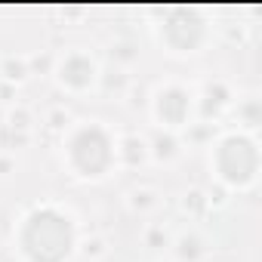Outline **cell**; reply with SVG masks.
Listing matches in <instances>:
<instances>
[{"label": "cell", "instance_id": "2", "mask_svg": "<svg viewBox=\"0 0 262 262\" xmlns=\"http://www.w3.org/2000/svg\"><path fill=\"white\" fill-rule=\"evenodd\" d=\"M68 161L77 170V176L99 179L114 164V145H111L105 129L83 126V129H77V133L71 136V142H68Z\"/></svg>", "mask_w": 262, "mask_h": 262}, {"label": "cell", "instance_id": "8", "mask_svg": "<svg viewBox=\"0 0 262 262\" xmlns=\"http://www.w3.org/2000/svg\"><path fill=\"white\" fill-rule=\"evenodd\" d=\"M155 148H158L155 155H158L161 161H164V158H173V155H176V139H173V136H158Z\"/></svg>", "mask_w": 262, "mask_h": 262}, {"label": "cell", "instance_id": "7", "mask_svg": "<svg viewBox=\"0 0 262 262\" xmlns=\"http://www.w3.org/2000/svg\"><path fill=\"white\" fill-rule=\"evenodd\" d=\"M0 71H4V77L7 80H25V74H28V62L25 59H4V65H0Z\"/></svg>", "mask_w": 262, "mask_h": 262}, {"label": "cell", "instance_id": "6", "mask_svg": "<svg viewBox=\"0 0 262 262\" xmlns=\"http://www.w3.org/2000/svg\"><path fill=\"white\" fill-rule=\"evenodd\" d=\"M59 80L71 90H86L96 80V62L86 53H68L59 65Z\"/></svg>", "mask_w": 262, "mask_h": 262}, {"label": "cell", "instance_id": "5", "mask_svg": "<svg viewBox=\"0 0 262 262\" xmlns=\"http://www.w3.org/2000/svg\"><path fill=\"white\" fill-rule=\"evenodd\" d=\"M155 111L167 126H182L191 114V93H185L182 86H164L155 99Z\"/></svg>", "mask_w": 262, "mask_h": 262}, {"label": "cell", "instance_id": "1", "mask_svg": "<svg viewBox=\"0 0 262 262\" xmlns=\"http://www.w3.org/2000/svg\"><path fill=\"white\" fill-rule=\"evenodd\" d=\"M19 241L31 262H65L74 247V222L56 207H40L25 219Z\"/></svg>", "mask_w": 262, "mask_h": 262}, {"label": "cell", "instance_id": "9", "mask_svg": "<svg viewBox=\"0 0 262 262\" xmlns=\"http://www.w3.org/2000/svg\"><path fill=\"white\" fill-rule=\"evenodd\" d=\"M16 126H19V129H25V126H28V111H22V108H19V111H13V117H10V129H16Z\"/></svg>", "mask_w": 262, "mask_h": 262}, {"label": "cell", "instance_id": "3", "mask_svg": "<svg viewBox=\"0 0 262 262\" xmlns=\"http://www.w3.org/2000/svg\"><path fill=\"white\" fill-rule=\"evenodd\" d=\"M216 158H231V161H216L219 176L231 185H244L256 176V145L247 136H228L222 139Z\"/></svg>", "mask_w": 262, "mask_h": 262}, {"label": "cell", "instance_id": "4", "mask_svg": "<svg viewBox=\"0 0 262 262\" xmlns=\"http://www.w3.org/2000/svg\"><path fill=\"white\" fill-rule=\"evenodd\" d=\"M161 37L176 50V53H194L198 43L204 40V19L188 10H173L164 16Z\"/></svg>", "mask_w": 262, "mask_h": 262}]
</instances>
